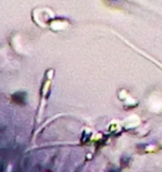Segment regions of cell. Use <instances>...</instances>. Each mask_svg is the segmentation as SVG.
<instances>
[{
    "mask_svg": "<svg viewBox=\"0 0 162 172\" xmlns=\"http://www.w3.org/2000/svg\"><path fill=\"white\" fill-rule=\"evenodd\" d=\"M109 1H111V2H115V1H118V0H109Z\"/></svg>",
    "mask_w": 162,
    "mask_h": 172,
    "instance_id": "6da1fadb",
    "label": "cell"
}]
</instances>
